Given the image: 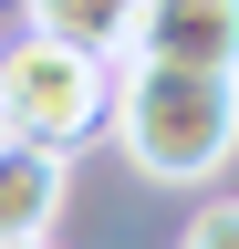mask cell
I'll return each mask as SVG.
<instances>
[{
  "mask_svg": "<svg viewBox=\"0 0 239 249\" xmlns=\"http://www.w3.org/2000/svg\"><path fill=\"white\" fill-rule=\"evenodd\" d=\"M104 114H114V135H125L135 166H146V177H177V187L219 177L229 156H239V83H229V73L135 62V73L104 93Z\"/></svg>",
  "mask_w": 239,
  "mask_h": 249,
  "instance_id": "obj_1",
  "label": "cell"
},
{
  "mask_svg": "<svg viewBox=\"0 0 239 249\" xmlns=\"http://www.w3.org/2000/svg\"><path fill=\"white\" fill-rule=\"evenodd\" d=\"M94 124H104V62H94V52L32 42V31H21V42H0V135L73 156Z\"/></svg>",
  "mask_w": 239,
  "mask_h": 249,
  "instance_id": "obj_2",
  "label": "cell"
},
{
  "mask_svg": "<svg viewBox=\"0 0 239 249\" xmlns=\"http://www.w3.org/2000/svg\"><path fill=\"white\" fill-rule=\"evenodd\" d=\"M125 52L166 62V73H229L239 83V0H135Z\"/></svg>",
  "mask_w": 239,
  "mask_h": 249,
  "instance_id": "obj_3",
  "label": "cell"
},
{
  "mask_svg": "<svg viewBox=\"0 0 239 249\" xmlns=\"http://www.w3.org/2000/svg\"><path fill=\"white\" fill-rule=\"evenodd\" d=\"M63 187H73V156L0 135V249H42L63 218Z\"/></svg>",
  "mask_w": 239,
  "mask_h": 249,
  "instance_id": "obj_4",
  "label": "cell"
},
{
  "mask_svg": "<svg viewBox=\"0 0 239 249\" xmlns=\"http://www.w3.org/2000/svg\"><path fill=\"white\" fill-rule=\"evenodd\" d=\"M21 21H32V42H63V52H125L135 31V0H21Z\"/></svg>",
  "mask_w": 239,
  "mask_h": 249,
  "instance_id": "obj_5",
  "label": "cell"
},
{
  "mask_svg": "<svg viewBox=\"0 0 239 249\" xmlns=\"http://www.w3.org/2000/svg\"><path fill=\"white\" fill-rule=\"evenodd\" d=\"M187 249H239V208H198L187 218Z\"/></svg>",
  "mask_w": 239,
  "mask_h": 249,
  "instance_id": "obj_6",
  "label": "cell"
}]
</instances>
